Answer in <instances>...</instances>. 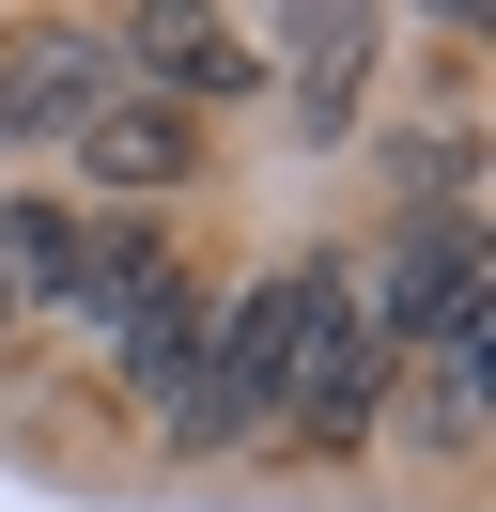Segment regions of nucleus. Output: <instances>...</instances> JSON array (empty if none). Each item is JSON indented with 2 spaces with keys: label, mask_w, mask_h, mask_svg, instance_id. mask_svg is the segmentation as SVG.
<instances>
[{
  "label": "nucleus",
  "mask_w": 496,
  "mask_h": 512,
  "mask_svg": "<svg viewBox=\"0 0 496 512\" xmlns=\"http://www.w3.org/2000/svg\"><path fill=\"white\" fill-rule=\"evenodd\" d=\"M0 326H16V311H0Z\"/></svg>",
  "instance_id": "11"
},
{
  "label": "nucleus",
  "mask_w": 496,
  "mask_h": 512,
  "mask_svg": "<svg viewBox=\"0 0 496 512\" xmlns=\"http://www.w3.org/2000/svg\"><path fill=\"white\" fill-rule=\"evenodd\" d=\"M295 326H310V264H279V280H248L233 311L202 326V388H186V450L279 435V388H295Z\"/></svg>",
  "instance_id": "1"
},
{
  "label": "nucleus",
  "mask_w": 496,
  "mask_h": 512,
  "mask_svg": "<svg viewBox=\"0 0 496 512\" xmlns=\"http://www.w3.org/2000/svg\"><path fill=\"white\" fill-rule=\"evenodd\" d=\"M78 171L93 187H186V171H202V125H186L171 94H93V125H78Z\"/></svg>",
  "instance_id": "7"
},
{
  "label": "nucleus",
  "mask_w": 496,
  "mask_h": 512,
  "mask_svg": "<svg viewBox=\"0 0 496 512\" xmlns=\"http://www.w3.org/2000/svg\"><path fill=\"white\" fill-rule=\"evenodd\" d=\"M434 450H481V357H434V419H419Z\"/></svg>",
  "instance_id": "10"
},
{
  "label": "nucleus",
  "mask_w": 496,
  "mask_h": 512,
  "mask_svg": "<svg viewBox=\"0 0 496 512\" xmlns=\"http://www.w3.org/2000/svg\"><path fill=\"white\" fill-rule=\"evenodd\" d=\"M481 295H496V264H481V233H465V202H419V218L388 233V280L357 295V326L372 342H419V357H481Z\"/></svg>",
  "instance_id": "2"
},
{
  "label": "nucleus",
  "mask_w": 496,
  "mask_h": 512,
  "mask_svg": "<svg viewBox=\"0 0 496 512\" xmlns=\"http://www.w3.org/2000/svg\"><path fill=\"white\" fill-rule=\"evenodd\" d=\"M124 47H140V94H171V109H186V94H264V32H233V16H186V0H155Z\"/></svg>",
  "instance_id": "6"
},
{
  "label": "nucleus",
  "mask_w": 496,
  "mask_h": 512,
  "mask_svg": "<svg viewBox=\"0 0 496 512\" xmlns=\"http://www.w3.org/2000/svg\"><path fill=\"white\" fill-rule=\"evenodd\" d=\"M202 326H217V311H202V295L171 280V264H155V280L124 295V326H109V357H124V388H140V404L171 419V435H186V388H202Z\"/></svg>",
  "instance_id": "4"
},
{
  "label": "nucleus",
  "mask_w": 496,
  "mask_h": 512,
  "mask_svg": "<svg viewBox=\"0 0 496 512\" xmlns=\"http://www.w3.org/2000/svg\"><path fill=\"white\" fill-rule=\"evenodd\" d=\"M372 404H388V342L357 326V280L310 264V326H295V388H279V419H295L310 450H357Z\"/></svg>",
  "instance_id": "3"
},
{
  "label": "nucleus",
  "mask_w": 496,
  "mask_h": 512,
  "mask_svg": "<svg viewBox=\"0 0 496 512\" xmlns=\"http://www.w3.org/2000/svg\"><path fill=\"white\" fill-rule=\"evenodd\" d=\"M357 63L372 16H295V125H357Z\"/></svg>",
  "instance_id": "9"
},
{
  "label": "nucleus",
  "mask_w": 496,
  "mask_h": 512,
  "mask_svg": "<svg viewBox=\"0 0 496 512\" xmlns=\"http://www.w3.org/2000/svg\"><path fill=\"white\" fill-rule=\"evenodd\" d=\"M62 295H78V218H62V202H0V311H62Z\"/></svg>",
  "instance_id": "8"
},
{
  "label": "nucleus",
  "mask_w": 496,
  "mask_h": 512,
  "mask_svg": "<svg viewBox=\"0 0 496 512\" xmlns=\"http://www.w3.org/2000/svg\"><path fill=\"white\" fill-rule=\"evenodd\" d=\"M93 94H109L93 32H0V140H78Z\"/></svg>",
  "instance_id": "5"
}]
</instances>
